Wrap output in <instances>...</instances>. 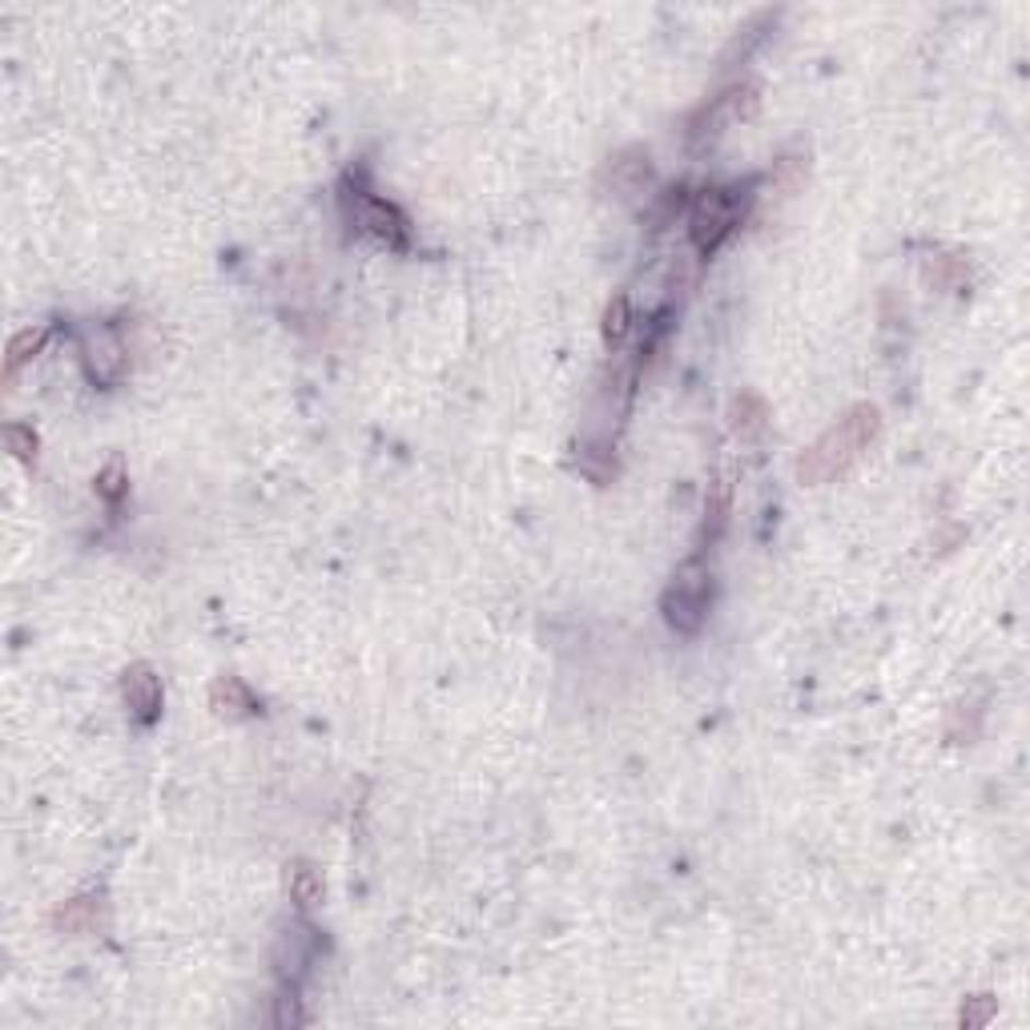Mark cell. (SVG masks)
<instances>
[{
    "mask_svg": "<svg viewBox=\"0 0 1030 1030\" xmlns=\"http://www.w3.org/2000/svg\"><path fill=\"white\" fill-rule=\"evenodd\" d=\"M121 701L137 725H158V717H162V681H158L153 664L137 660L121 672Z\"/></svg>",
    "mask_w": 1030,
    "mask_h": 1030,
    "instance_id": "cell-6",
    "label": "cell"
},
{
    "mask_svg": "<svg viewBox=\"0 0 1030 1030\" xmlns=\"http://www.w3.org/2000/svg\"><path fill=\"white\" fill-rule=\"evenodd\" d=\"M708 604H713V576H708V568L701 559H688V564L676 568L669 592L660 600L664 621H669L676 633L693 636V633H701V624H705Z\"/></svg>",
    "mask_w": 1030,
    "mask_h": 1030,
    "instance_id": "cell-2",
    "label": "cell"
},
{
    "mask_svg": "<svg viewBox=\"0 0 1030 1030\" xmlns=\"http://www.w3.org/2000/svg\"><path fill=\"white\" fill-rule=\"evenodd\" d=\"M4 448L13 451V460L33 463L37 460V431L25 427V423H9V427H4Z\"/></svg>",
    "mask_w": 1030,
    "mask_h": 1030,
    "instance_id": "cell-19",
    "label": "cell"
},
{
    "mask_svg": "<svg viewBox=\"0 0 1030 1030\" xmlns=\"http://www.w3.org/2000/svg\"><path fill=\"white\" fill-rule=\"evenodd\" d=\"M994 1015H998V998H991V994H974V998H967L958 1022H962L967 1030H979V1027H986Z\"/></svg>",
    "mask_w": 1030,
    "mask_h": 1030,
    "instance_id": "cell-20",
    "label": "cell"
},
{
    "mask_svg": "<svg viewBox=\"0 0 1030 1030\" xmlns=\"http://www.w3.org/2000/svg\"><path fill=\"white\" fill-rule=\"evenodd\" d=\"M97 910H101V898L97 894L73 898V902H65V906L53 914V930L69 934V938H77V934H89L93 926H97Z\"/></svg>",
    "mask_w": 1030,
    "mask_h": 1030,
    "instance_id": "cell-12",
    "label": "cell"
},
{
    "mask_svg": "<svg viewBox=\"0 0 1030 1030\" xmlns=\"http://www.w3.org/2000/svg\"><path fill=\"white\" fill-rule=\"evenodd\" d=\"M934 282L942 286V290H962L970 282L967 258L962 254H942V258L934 262Z\"/></svg>",
    "mask_w": 1030,
    "mask_h": 1030,
    "instance_id": "cell-18",
    "label": "cell"
},
{
    "mask_svg": "<svg viewBox=\"0 0 1030 1030\" xmlns=\"http://www.w3.org/2000/svg\"><path fill=\"white\" fill-rule=\"evenodd\" d=\"M741 218H745V201L732 189H705L688 210V238L701 254H713L741 225Z\"/></svg>",
    "mask_w": 1030,
    "mask_h": 1030,
    "instance_id": "cell-3",
    "label": "cell"
},
{
    "mask_svg": "<svg viewBox=\"0 0 1030 1030\" xmlns=\"http://www.w3.org/2000/svg\"><path fill=\"white\" fill-rule=\"evenodd\" d=\"M355 222H359L362 234H371L379 246L386 250H407L410 246V225L407 218L383 198H371V194H359L355 198Z\"/></svg>",
    "mask_w": 1030,
    "mask_h": 1030,
    "instance_id": "cell-5",
    "label": "cell"
},
{
    "mask_svg": "<svg viewBox=\"0 0 1030 1030\" xmlns=\"http://www.w3.org/2000/svg\"><path fill=\"white\" fill-rule=\"evenodd\" d=\"M286 890H290V902L299 910H311L323 902V878L314 873V866H306V861H294L290 866V873H286Z\"/></svg>",
    "mask_w": 1030,
    "mask_h": 1030,
    "instance_id": "cell-13",
    "label": "cell"
},
{
    "mask_svg": "<svg viewBox=\"0 0 1030 1030\" xmlns=\"http://www.w3.org/2000/svg\"><path fill=\"white\" fill-rule=\"evenodd\" d=\"M274 1022H278V1027H302V1022H306V1015L299 1010V998H294V991H286L282 998H278Z\"/></svg>",
    "mask_w": 1030,
    "mask_h": 1030,
    "instance_id": "cell-21",
    "label": "cell"
},
{
    "mask_svg": "<svg viewBox=\"0 0 1030 1030\" xmlns=\"http://www.w3.org/2000/svg\"><path fill=\"white\" fill-rule=\"evenodd\" d=\"M773 21H777V13H757V16H753V21H749V25L741 28V37H732L729 49L720 53V65H732L737 57L745 61L749 53H753V45H757V40L765 37V28H769Z\"/></svg>",
    "mask_w": 1030,
    "mask_h": 1030,
    "instance_id": "cell-16",
    "label": "cell"
},
{
    "mask_svg": "<svg viewBox=\"0 0 1030 1030\" xmlns=\"http://www.w3.org/2000/svg\"><path fill=\"white\" fill-rule=\"evenodd\" d=\"M881 435V415L873 403H857L837 419V427L821 435L818 443H809L797 460V484L806 487H825L837 475H845L861 460V451L873 448V439Z\"/></svg>",
    "mask_w": 1030,
    "mask_h": 1030,
    "instance_id": "cell-1",
    "label": "cell"
},
{
    "mask_svg": "<svg viewBox=\"0 0 1030 1030\" xmlns=\"http://www.w3.org/2000/svg\"><path fill=\"white\" fill-rule=\"evenodd\" d=\"M85 367H89V379L101 383V386H113V383H121L125 379V371H129V350H125L121 335H117L113 326H105V331H97V335H89Z\"/></svg>",
    "mask_w": 1030,
    "mask_h": 1030,
    "instance_id": "cell-7",
    "label": "cell"
},
{
    "mask_svg": "<svg viewBox=\"0 0 1030 1030\" xmlns=\"http://www.w3.org/2000/svg\"><path fill=\"white\" fill-rule=\"evenodd\" d=\"M729 427L741 443H761L769 431V403L757 391H741L729 407Z\"/></svg>",
    "mask_w": 1030,
    "mask_h": 1030,
    "instance_id": "cell-9",
    "label": "cell"
},
{
    "mask_svg": "<svg viewBox=\"0 0 1030 1030\" xmlns=\"http://www.w3.org/2000/svg\"><path fill=\"white\" fill-rule=\"evenodd\" d=\"M729 511H732V484L729 479H717V484L708 487V499H705V535L708 540H717V535L725 532Z\"/></svg>",
    "mask_w": 1030,
    "mask_h": 1030,
    "instance_id": "cell-15",
    "label": "cell"
},
{
    "mask_svg": "<svg viewBox=\"0 0 1030 1030\" xmlns=\"http://www.w3.org/2000/svg\"><path fill=\"white\" fill-rule=\"evenodd\" d=\"M757 105H761V89L757 85L725 89L720 97H713L708 105H701V109H696V117L688 121V137H693V141L717 137L720 125L745 121V117H753V113H757Z\"/></svg>",
    "mask_w": 1030,
    "mask_h": 1030,
    "instance_id": "cell-4",
    "label": "cell"
},
{
    "mask_svg": "<svg viewBox=\"0 0 1030 1030\" xmlns=\"http://www.w3.org/2000/svg\"><path fill=\"white\" fill-rule=\"evenodd\" d=\"M633 299L628 294H612V302L604 306V343L609 347H621L624 338L633 335Z\"/></svg>",
    "mask_w": 1030,
    "mask_h": 1030,
    "instance_id": "cell-14",
    "label": "cell"
},
{
    "mask_svg": "<svg viewBox=\"0 0 1030 1030\" xmlns=\"http://www.w3.org/2000/svg\"><path fill=\"white\" fill-rule=\"evenodd\" d=\"M604 177L612 182V194L616 198H636V194H645L648 182H652V165H648V153L645 150H624L616 153V158H609V165H604Z\"/></svg>",
    "mask_w": 1030,
    "mask_h": 1030,
    "instance_id": "cell-8",
    "label": "cell"
},
{
    "mask_svg": "<svg viewBox=\"0 0 1030 1030\" xmlns=\"http://www.w3.org/2000/svg\"><path fill=\"white\" fill-rule=\"evenodd\" d=\"M93 487H97V496L109 504V508H117L125 496H129V472H125L121 460H109L105 467L97 472V479H93Z\"/></svg>",
    "mask_w": 1030,
    "mask_h": 1030,
    "instance_id": "cell-17",
    "label": "cell"
},
{
    "mask_svg": "<svg viewBox=\"0 0 1030 1030\" xmlns=\"http://www.w3.org/2000/svg\"><path fill=\"white\" fill-rule=\"evenodd\" d=\"M210 708L213 717L222 720H246L258 713V696L250 693L246 681H238V676H218L210 684Z\"/></svg>",
    "mask_w": 1030,
    "mask_h": 1030,
    "instance_id": "cell-10",
    "label": "cell"
},
{
    "mask_svg": "<svg viewBox=\"0 0 1030 1030\" xmlns=\"http://www.w3.org/2000/svg\"><path fill=\"white\" fill-rule=\"evenodd\" d=\"M49 343V326H25L9 338V350H4V383H16V374L25 362H33L40 355V347Z\"/></svg>",
    "mask_w": 1030,
    "mask_h": 1030,
    "instance_id": "cell-11",
    "label": "cell"
}]
</instances>
